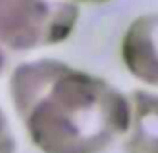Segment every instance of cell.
I'll return each mask as SVG.
<instances>
[{"label": "cell", "mask_w": 158, "mask_h": 153, "mask_svg": "<svg viewBox=\"0 0 158 153\" xmlns=\"http://www.w3.org/2000/svg\"><path fill=\"white\" fill-rule=\"evenodd\" d=\"M13 108L43 153H104L127 134L128 97L108 81L54 58L15 65Z\"/></svg>", "instance_id": "cell-1"}, {"label": "cell", "mask_w": 158, "mask_h": 153, "mask_svg": "<svg viewBox=\"0 0 158 153\" xmlns=\"http://www.w3.org/2000/svg\"><path fill=\"white\" fill-rule=\"evenodd\" d=\"M78 15L69 0H0V75L15 58L65 41Z\"/></svg>", "instance_id": "cell-2"}, {"label": "cell", "mask_w": 158, "mask_h": 153, "mask_svg": "<svg viewBox=\"0 0 158 153\" xmlns=\"http://www.w3.org/2000/svg\"><path fill=\"white\" fill-rule=\"evenodd\" d=\"M125 67L138 81L156 86V15H141L127 28L121 43Z\"/></svg>", "instance_id": "cell-3"}, {"label": "cell", "mask_w": 158, "mask_h": 153, "mask_svg": "<svg viewBox=\"0 0 158 153\" xmlns=\"http://www.w3.org/2000/svg\"><path fill=\"white\" fill-rule=\"evenodd\" d=\"M130 101V123L127 131V153H156V95L136 90Z\"/></svg>", "instance_id": "cell-4"}, {"label": "cell", "mask_w": 158, "mask_h": 153, "mask_svg": "<svg viewBox=\"0 0 158 153\" xmlns=\"http://www.w3.org/2000/svg\"><path fill=\"white\" fill-rule=\"evenodd\" d=\"M0 153H17V142L2 108H0Z\"/></svg>", "instance_id": "cell-5"}, {"label": "cell", "mask_w": 158, "mask_h": 153, "mask_svg": "<svg viewBox=\"0 0 158 153\" xmlns=\"http://www.w3.org/2000/svg\"><path fill=\"white\" fill-rule=\"evenodd\" d=\"M69 2H74V4H104L108 0H69Z\"/></svg>", "instance_id": "cell-6"}]
</instances>
